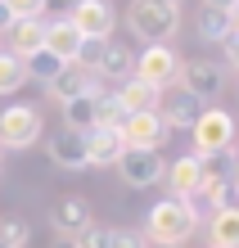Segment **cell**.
<instances>
[{
	"instance_id": "obj_39",
	"label": "cell",
	"mask_w": 239,
	"mask_h": 248,
	"mask_svg": "<svg viewBox=\"0 0 239 248\" xmlns=\"http://www.w3.org/2000/svg\"><path fill=\"white\" fill-rule=\"evenodd\" d=\"M0 167H5V149H0Z\"/></svg>"
},
{
	"instance_id": "obj_6",
	"label": "cell",
	"mask_w": 239,
	"mask_h": 248,
	"mask_svg": "<svg viewBox=\"0 0 239 248\" xmlns=\"http://www.w3.org/2000/svg\"><path fill=\"white\" fill-rule=\"evenodd\" d=\"M167 136L172 131H167V122H162L158 113H140V118H127L117 126V140H122L127 154H158Z\"/></svg>"
},
{
	"instance_id": "obj_36",
	"label": "cell",
	"mask_w": 239,
	"mask_h": 248,
	"mask_svg": "<svg viewBox=\"0 0 239 248\" xmlns=\"http://www.w3.org/2000/svg\"><path fill=\"white\" fill-rule=\"evenodd\" d=\"M230 23H235V32H239V0H235V9H230Z\"/></svg>"
},
{
	"instance_id": "obj_12",
	"label": "cell",
	"mask_w": 239,
	"mask_h": 248,
	"mask_svg": "<svg viewBox=\"0 0 239 248\" xmlns=\"http://www.w3.org/2000/svg\"><path fill=\"white\" fill-rule=\"evenodd\" d=\"M199 185H203V167H199V158H194V154H181V158L167 167V189H172V199L190 203L194 194H199Z\"/></svg>"
},
{
	"instance_id": "obj_27",
	"label": "cell",
	"mask_w": 239,
	"mask_h": 248,
	"mask_svg": "<svg viewBox=\"0 0 239 248\" xmlns=\"http://www.w3.org/2000/svg\"><path fill=\"white\" fill-rule=\"evenodd\" d=\"M72 244H77V248H109V244H113V230L91 221L86 230H77V235H72Z\"/></svg>"
},
{
	"instance_id": "obj_18",
	"label": "cell",
	"mask_w": 239,
	"mask_h": 248,
	"mask_svg": "<svg viewBox=\"0 0 239 248\" xmlns=\"http://www.w3.org/2000/svg\"><path fill=\"white\" fill-rule=\"evenodd\" d=\"M50 221L59 226V235H77V230H86V226H91V208H86V199L68 194V199H59V203H54Z\"/></svg>"
},
{
	"instance_id": "obj_11",
	"label": "cell",
	"mask_w": 239,
	"mask_h": 248,
	"mask_svg": "<svg viewBox=\"0 0 239 248\" xmlns=\"http://www.w3.org/2000/svg\"><path fill=\"white\" fill-rule=\"evenodd\" d=\"M199 113H203V104H199L194 95H185L181 86H176V91H162L158 118L167 122V131H190L194 122H199Z\"/></svg>"
},
{
	"instance_id": "obj_3",
	"label": "cell",
	"mask_w": 239,
	"mask_h": 248,
	"mask_svg": "<svg viewBox=\"0 0 239 248\" xmlns=\"http://www.w3.org/2000/svg\"><path fill=\"white\" fill-rule=\"evenodd\" d=\"M190 140H194V158L235 149V118H230L226 108H203L199 122L190 126Z\"/></svg>"
},
{
	"instance_id": "obj_4",
	"label": "cell",
	"mask_w": 239,
	"mask_h": 248,
	"mask_svg": "<svg viewBox=\"0 0 239 248\" xmlns=\"http://www.w3.org/2000/svg\"><path fill=\"white\" fill-rule=\"evenodd\" d=\"M41 140V108L36 104H9L0 113V149H32Z\"/></svg>"
},
{
	"instance_id": "obj_23",
	"label": "cell",
	"mask_w": 239,
	"mask_h": 248,
	"mask_svg": "<svg viewBox=\"0 0 239 248\" xmlns=\"http://www.w3.org/2000/svg\"><path fill=\"white\" fill-rule=\"evenodd\" d=\"M64 68H68V63H59V59H54V54H50L46 46H41V50L32 54V59H23V72H27V81H46V86H50V81H54Z\"/></svg>"
},
{
	"instance_id": "obj_26",
	"label": "cell",
	"mask_w": 239,
	"mask_h": 248,
	"mask_svg": "<svg viewBox=\"0 0 239 248\" xmlns=\"http://www.w3.org/2000/svg\"><path fill=\"white\" fill-rule=\"evenodd\" d=\"M23 81H27V72H23V59H14L9 50H0V95H14Z\"/></svg>"
},
{
	"instance_id": "obj_14",
	"label": "cell",
	"mask_w": 239,
	"mask_h": 248,
	"mask_svg": "<svg viewBox=\"0 0 239 248\" xmlns=\"http://www.w3.org/2000/svg\"><path fill=\"white\" fill-rule=\"evenodd\" d=\"M81 32H77V27H72L68 18H54V23H46V50L54 54V59L59 63H72V59H77V50H81Z\"/></svg>"
},
{
	"instance_id": "obj_37",
	"label": "cell",
	"mask_w": 239,
	"mask_h": 248,
	"mask_svg": "<svg viewBox=\"0 0 239 248\" xmlns=\"http://www.w3.org/2000/svg\"><path fill=\"white\" fill-rule=\"evenodd\" d=\"M235 189H239V154H235Z\"/></svg>"
},
{
	"instance_id": "obj_25",
	"label": "cell",
	"mask_w": 239,
	"mask_h": 248,
	"mask_svg": "<svg viewBox=\"0 0 239 248\" xmlns=\"http://www.w3.org/2000/svg\"><path fill=\"white\" fill-rule=\"evenodd\" d=\"M199 167H203V181H235V149L207 154L199 158Z\"/></svg>"
},
{
	"instance_id": "obj_16",
	"label": "cell",
	"mask_w": 239,
	"mask_h": 248,
	"mask_svg": "<svg viewBox=\"0 0 239 248\" xmlns=\"http://www.w3.org/2000/svg\"><path fill=\"white\" fill-rule=\"evenodd\" d=\"M46 46V18H18L9 27V54L14 59H32Z\"/></svg>"
},
{
	"instance_id": "obj_24",
	"label": "cell",
	"mask_w": 239,
	"mask_h": 248,
	"mask_svg": "<svg viewBox=\"0 0 239 248\" xmlns=\"http://www.w3.org/2000/svg\"><path fill=\"white\" fill-rule=\"evenodd\" d=\"M127 122V113H122V104H117V99L113 95H95V131H117V126H122Z\"/></svg>"
},
{
	"instance_id": "obj_38",
	"label": "cell",
	"mask_w": 239,
	"mask_h": 248,
	"mask_svg": "<svg viewBox=\"0 0 239 248\" xmlns=\"http://www.w3.org/2000/svg\"><path fill=\"white\" fill-rule=\"evenodd\" d=\"M154 5H172V9H176V5H181V0H154Z\"/></svg>"
},
{
	"instance_id": "obj_10",
	"label": "cell",
	"mask_w": 239,
	"mask_h": 248,
	"mask_svg": "<svg viewBox=\"0 0 239 248\" xmlns=\"http://www.w3.org/2000/svg\"><path fill=\"white\" fill-rule=\"evenodd\" d=\"M113 99L122 104L127 118H140V113H158L162 91H158V86H149V81H140V77H127V81L113 91Z\"/></svg>"
},
{
	"instance_id": "obj_33",
	"label": "cell",
	"mask_w": 239,
	"mask_h": 248,
	"mask_svg": "<svg viewBox=\"0 0 239 248\" xmlns=\"http://www.w3.org/2000/svg\"><path fill=\"white\" fill-rule=\"evenodd\" d=\"M9 27H14V14H9L5 0H0V32H9Z\"/></svg>"
},
{
	"instance_id": "obj_34",
	"label": "cell",
	"mask_w": 239,
	"mask_h": 248,
	"mask_svg": "<svg viewBox=\"0 0 239 248\" xmlns=\"http://www.w3.org/2000/svg\"><path fill=\"white\" fill-rule=\"evenodd\" d=\"M203 9H221V14H230V9H235V0H203Z\"/></svg>"
},
{
	"instance_id": "obj_40",
	"label": "cell",
	"mask_w": 239,
	"mask_h": 248,
	"mask_svg": "<svg viewBox=\"0 0 239 248\" xmlns=\"http://www.w3.org/2000/svg\"><path fill=\"white\" fill-rule=\"evenodd\" d=\"M0 248H9V244H0Z\"/></svg>"
},
{
	"instance_id": "obj_8",
	"label": "cell",
	"mask_w": 239,
	"mask_h": 248,
	"mask_svg": "<svg viewBox=\"0 0 239 248\" xmlns=\"http://www.w3.org/2000/svg\"><path fill=\"white\" fill-rule=\"evenodd\" d=\"M68 23L77 27L86 41H113V27H117V14L109 0H77V9L68 14Z\"/></svg>"
},
{
	"instance_id": "obj_9",
	"label": "cell",
	"mask_w": 239,
	"mask_h": 248,
	"mask_svg": "<svg viewBox=\"0 0 239 248\" xmlns=\"http://www.w3.org/2000/svg\"><path fill=\"white\" fill-rule=\"evenodd\" d=\"M117 171H122V181L131 189H149L167 176V163H162V154H122Z\"/></svg>"
},
{
	"instance_id": "obj_19",
	"label": "cell",
	"mask_w": 239,
	"mask_h": 248,
	"mask_svg": "<svg viewBox=\"0 0 239 248\" xmlns=\"http://www.w3.org/2000/svg\"><path fill=\"white\" fill-rule=\"evenodd\" d=\"M131 72H136V54H131L127 46H117V41H109V46H104V59L95 68V77L99 81H127Z\"/></svg>"
},
{
	"instance_id": "obj_30",
	"label": "cell",
	"mask_w": 239,
	"mask_h": 248,
	"mask_svg": "<svg viewBox=\"0 0 239 248\" xmlns=\"http://www.w3.org/2000/svg\"><path fill=\"white\" fill-rule=\"evenodd\" d=\"M9 14H14V23L18 18H41V0H5Z\"/></svg>"
},
{
	"instance_id": "obj_17",
	"label": "cell",
	"mask_w": 239,
	"mask_h": 248,
	"mask_svg": "<svg viewBox=\"0 0 239 248\" xmlns=\"http://www.w3.org/2000/svg\"><path fill=\"white\" fill-rule=\"evenodd\" d=\"M122 140L117 131H91L86 136V167H117L122 163Z\"/></svg>"
},
{
	"instance_id": "obj_35",
	"label": "cell",
	"mask_w": 239,
	"mask_h": 248,
	"mask_svg": "<svg viewBox=\"0 0 239 248\" xmlns=\"http://www.w3.org/2000/svg\"><path fill=\"white\" fill-rule=\"evenodd\" d=\"M50 248H77V244H72V235H59V239H54Z\"/></svg>"
},
{
	"instance_id": "obj_21",
	"label": "cell",
	"mask_w": 239,
	"mask_h": 248,
	"mask_svg": "<svg viewBox=\"0 0 239 248\" xmlns=\"http://www.w3.org/2000/svg\"><path fill=\"white\" fill-rule=\"evenodd\" d=\"M95 95H81V99H72V104H64L68 131H77V136H91V131H95Z\"/></svg>"
},
{
	"instance_id": "obj_2",
	"label": "cell",
	"mask_w": 239,
	"mask_h": 248,
	"mask_svg": "<svg viewBox=\"0 0 239 248\" xmlns=\"http://www.w3.org/2000/svg\"><path fill=\"white\" fill-rule=\"evenodd\" d=\"M127 27H131L140 41H149V46H167V41L176 36V27H181V9L154 5V0H131Z\"/></svg>"
},
{
	"instance_id": "obj_7",
	"label": "cell",
	"mask_w": 239,
	"mask_h": 248,
	"mask_svg": "<svg viewBox=\"0 0 239 248\" xmlns=\"http://www.w3.org/2000/svg\"><path fill=\"white\" fill-rule=\"evenodd\" d=\"M181 91L194 95L199 104H212V99H221V91H226V72L212 59H190V63H181Z\"/></svg>"
},
{
	"instance_id": "obj_22",
	"label": "cell",
	"mask_w": 239,
	"mask_h": 248,
	"mask_svg": "<svg viewBox=\"0 0 239 248\" xmlns=\"http://www.w3.org/2000/svg\"><path fill=\"white\" fill-rule=\"evenodd\" d=\"M235 32V23H230V14H221V9H199V36L203 41H212V46H226V36Z\"/></svg>"
},
{
	"instance_id": "obj_20",
	"label": "cell",
	"mask_w": 239,
	"mask_h": 248,
	"mask_svg": "<svg viewBox=\"0 0 239 248\" xmlns=\"http://www.w3.org/2000/svg\"><path fill=\"white\" fill-rule=\"evenodd\" d=\"M207 239H212V248H239V203L212 212V221H207Z\"/></svg>"
},
{
	"instance_id": "obj_13",
	"label": "cell",
	"mask_w": 239,
	"mask_h": 248,
	"mask_svg": "<svg viewBox=\"0 0 239 248\" xmlns=\"http://www.w3.org/2000/svg\"><path fill=\"white\" fill-rule=\"evenodd\" d=\"M99 91V77H91V72H81L77 63H68L59 77L50 81V95L59 99V104H72V99H81V95H95Z\"/></svg>"
},
{
	"instance_id": "obj_28",
	"label": "cell",
	"mask_w": 239,
	"mask_h": 248,
	"mask_svg": "<svg viewBox=\"0 0 239 248\" xmlns=\"http://www.w3.org/2000/svg\"><path fill=\"white\" fill-rule=\"evenodd\" d=\"M27 235H32V226L27 221H0V244H9V248H23Z\"/></svg>"
},
{
	"instance_id": "obj_1",
	"label": "cell",
	"mask_w": 239,
	"mask_h": 248,
	"mask_svg": "<svg viewBox=\"0 0 239 248\" xmlns=\"http://www.w3.org/2000/svg\"><path fill=\"white\" fill-rule=\"evenodd\" d=\"M194 226H199V208L194 203H181V199H162L149 208L144 217V244H158V248H181L190 235H194Z\"/></svg>"
},
{
	"instance_id": "obj_29",
	"label": "cell",
	"mask_w": 239,
	"mask_h": 248,
	"mask_svg": "<svg viewBox=\"0 0 239 248\" xmlns=\"http://www.w3.org/2000/svg\"><path fill=\"white\" fill-rule=\"evenodd\" d=\"M77 9V0H41V18L54 23V18H68V14Z\"/></svg>"
},
{
	"instance_id": "obj_15",
	"label": "cell",
	"mask_w": 239,
	"mask_h": 248,
	"mask_svg": "<svg viewBox=\"0 0 239 248\" xmlns=\"http://www.w3.org/2000/svg\"><path fill=\"white\" fill-rule=\"evenodd\" d=\"M50 158L64 171H81L86 167V136H77V131H68V126L54 131L50 136Z\"/></svg>"
},
{
	"instance_id": "obj_32",
	"label": "cell",
	"mask_w": 239,
	"mask_h": 248,
	"mask_svg": "<svg viewBox=\"0 0 239 248\" xmlns=\"http://www.w3.org/2000/svg\"><path fill=\"white\" fill-rule=\"evenodd\" d=\"M226 59H230V68H239V32L226 36Z\"/></svg>"
},
{
	"instance_id": "obj_5",
	"label": "cell",
	"mask_w": 239,
	"mask_h": 248,
	"mask_svg": "<svg viewBox=\"0 0 239 248\" xmlns=\"http://www.w3.org/2000/svg\"><path fill=\"white\" fill-rule=\"evenodd\" d=\"M131 77L158 86V91H172V86L181 81V54L172 46H144L136 54V72H131Z\"/></svg>"
},
{
	"instance_id": "obj_31",
	"label": "cell",
	"mask_w": 239,
	"mask_h": 248,
	"mask_svg": "<svg viewBox=\"0 0 239 248\" xmlns=\"http://www.w3.org/2000/svg\"><path fill=\"white\" fill-rule=\"evenodd\" d=\"M109 248H149V244H144V235H140V230H117Z\"/></svg>"
}]
</instances>
